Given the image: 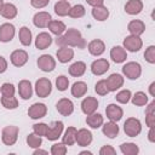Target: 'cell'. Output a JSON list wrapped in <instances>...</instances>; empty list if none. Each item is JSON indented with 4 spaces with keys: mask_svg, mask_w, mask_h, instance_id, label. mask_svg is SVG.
<instances>
[{
    "mask_svg": "<svg viewBox=\"0 0 155 155\" xmlns=\"http://www.w3.org/2000/svg\"><path fill=\"white\" fill-rule=\"evenodd\" d=\"M57 46H70V47H78L80 50L85 48L87 46L85 39L82 38L81 33L75 28H69L64 31V34L58 35L56 38Z\"/></svg>",
    "mask_w": 155,
    "mask_h": 155,
    "instance_id": "6da1fadb",
    "label": "cell"
},
{
    "mask_svg": "<svg viewBox=\"0 0 155 155\" xmlns=\"http://www.w3.org/2000/svg\"><path fill=\"white\" fill-rule=\"evenodd\" d=\"M18 133H19V128L15 125H8L5 126L1 131V140L5 145H13L17 139H18Z\"/></svg>",
    "mask_w": 155,
    "mask_h": 155,
    "instance_id": "7a4b0ae2",
    "label": "cell"
},
{
    "mask_svg": "<svg viewBox=\"0 0 155 155\" xmlns=\"http://www.w3.org/2000/svg\"><path fill=\"white\" fill-rule=\"evenodd\" d=\"M34 88H35V93L38 97L46 98L52 92V82L47 78H40L39 80H36Z\"/></svg>",
    "mask_w": 155,
    "mask_h": 155,
    "instance_id": "3957f363",
    "label": "cell"
},
{
    "mask_svg": "<svg viewBox=\"0 0 155 155\" xmlns=\"http://www.w3.org/2000/svg\"><path fill=\"white\" fill-rule=\"evenodd\" d=\"M122 74L130 80H137L142 75V67L138 62H127L122 67Z\"/></svg>",
    "mask_w": 155,
    "mask_h": 155,
    "instance_id": "277c9868",
    "label": "cell"
},
{
    "mask_svg": "<svg viewBox=\"0 0 155 155\" xmlns=\"http://www.w3.org/2000/svg\"><path fill=\"white\" fill-rule=\"evenodd\" d=\"M124 131L128 137H137L142 132V122L136 117H128L124 122Z\"/></svg>",
    "mask_w": 155,
    "mask_h": 155,
    "instance_id": "5b68a950",
    "label": "cell"
},
{
    "mask_svg": "<svg viewBox=\"0 0 155 155\" xmlns=\"http://www.w3.org/2000/svg\"><path fill=\"white\" fill-rule=\"evenodd\" d=\"M122 47L126 51H130V52H138L143 47V41H142L140 36L128 35V36H126L124 39Z\"/></svg>",
    "mask_w": 155,
    "mask_h": 155,
    "instance_id": "8992f818",
    "label": "cell"
},
{
    "mask_svg": "<svg viewBox=\"0 0 155 155\" xmlns=\"http://www.w3.org/2000/svg\"><path fill=\"white\" fill-rule=\"evenodd\" d=\"M63 130H64V124L62 121H52L50 125H48V131H47V134H46V138L51 142H54L57 140L62 133H63Z\"/></svg>",
    "mask_w": 155,
    "mask_h": 155,
    "instance_id": "52a82bcc",
    "label": "cell"
},
{
    "mask_svg": "<svg viewBox=\"0 0 155 155\" xmlns=\"http://www.w3.org/2000/svg\"><path fill=\"white\" fill-rule=\"evenodd\" d=\"M38 67L45 71V73H50L52 70H54L56 68V59L51 56V54H41L38 61H36Z\"/></svg>",
    "mask_w": 155,
    "mask_h": 155,
    "instance_id": "ba28073f",
    "label": "cell"
},
{
    "mask_svg": "<svg viewBox=\"0 0 155 155\" xmlns=\"http://www.w3.org/2000/svg\"><path fill=\"white\" fill-rule=\"evenodd\" d=\"M29 59V56H28V52L24 51V50H15L11 56H10V61H11V64L17 67V68H21L23 65L27 64Z\"/></svg>",
    "mask_w": 155,
    "mask_h": 155,
    "instance_id": "9c48e42d",
    "label": "cell"
},
{
    "mask_svg": "<svg viewBox=\"0 0 155 155\" xmlns=\"http://www.w3.org/2000/svg\"><path fill=\"white\" fill-rule=\"evenodd\" d=\"M110 68L109 62L105 58H98L91 63V73L96 76H101L105 74Z\"/></svg>",
    "mask_w": 155,
    "mask_h": 155,
    "instance_id": "30bf717a",
    "label": "cell"
},
{
    "mask_svg": "<svg viewBox=\"0 0 155 155\" xmlns=\"http://www.w3.org/2000/svg\"><path fill=\"white\" fill-rule=\"evenodd\" d=\"M46 114H47V107L44 103H39V102L38 103H34L28 109V115L33 120L42 119L44 116H46Z\"/></svg>",
    "mask_w": 155,
    "mask_h": 155,
    "instance_id": "8fae6325",
    "label": "cell"
},
{
    "mask_svg": "<svg viewBox=\"0 0 155 155\" xmlns=\"http://www.w3.org/2000/svg\"><path fill=\"white\" fill-rule=\"evenodd\" d=\"M107 85H108V88H109V92H115L116 90H120L122 86H124V82H125V79L121 74H117V73H113L110 74L107 79Z\"/></svg>",
    "mask_w": 155,
    "mask_h": 155,
    "instance_id": "7c38bea8",
    "label": "cell"
},
{
    "mask_svg": "<svg viewBox=\"0 0 155 155\" xmlns=\"http://www.w3.org/2000/svg\"><path fill=\"white\" fill-rule=\"evenodd\" d=\"M16 34V28L12 23H2L0 25V42H10Z\"/></svg>",
    "mask_w": 155,
    "mask_h": 155,
    "instance_id": "4fadbf2b",
    "label": "cell"
},
{
    "mask_svg": "<svg viewBox=\"0 0 155 155\" xmlns=\"http://www.w3.org/2000/svg\"><path fill=\"white\" fill-rule=\"evenodd\" d=\"M105 114H107V117L110 120V121H120L124 116V110L121 107H119L117 104L115 103H110L107 105L105 108Z\"/></svg>",
    "mask_w": 155,
    "mask_h": 155,
    "instance_id": "5bb4252c",
    "label": "cell"
},
{
    "mask_svg": "<svg viewBox=\"0 0 155 155\" xmlns=\"http://www.w3.org/2000/svg\"><path fill=\"white\" fill-rule=\"evenodd\" d=\"M57 111L63 116H69L74 111V103L69 98H61L56 104Z\"/></svg>",
    "mask_w": 155,
    "mask_h": 155,
    "instance_id": "9a60e30c",
    "label": "cell"
},
{
    "mask_svg": "<svg viewBox=\"0 0 155 155\" xmlns=\"http://www.w3.org/2000/svg\"><path fill=\"white\" fill-rule=\"evenodd\" d=\"M98 99L94 97H85L81 102V110L85 115H90L92 113H96L98 109Z\"/></svg>",
    "mask_w": 155,
    "mask_h": 155,
    "instance_id": "2e32d148",
    "label": "cell"
},
{
    "mask_svg": "<svg viewBox=\"0 0 155 155\" xmlns=\"http://www.w3.org/2000/svg\"><path fill=\"white\" fill-rule=\"evenodd\" d=\"M93 136L91 133V131H88L87 128H80L76 132V139L75 143H78V145L80 147H87L92 143Z\"/></svg>",
    "mask_w": 155,
    "mask_h": 155,
    "instance_id": "e0dca14e",
    "label": "cell"
},
{
    "mask_svg": "<svg viewBox=\"0 0 155 155\" xmlns=\"http://www.w3.org/2000/svg\"><path fill=\"white\" fill-rule=\"evenodd\" d=\"M52 17L48 12L46 11H40V12H36L33 17V23L36 28H47L48 23L51 22Z\"/></svg>",
    "mask_w": 155,
    "mask_h": 155,
    "instance_id": "ac0fdd59",
    "label": "cell"
},
{
    "mask_svg": "<svg viewBox=\"0 0 155 155\" xmlns=\"http://www.w3.org/2000/svg\"><path fill=\"white\" fill-rule=\"evenodd\" d=\"M87 48H88V52L92 56L98 57V56H102L104 53V51H105V44L101 39H94V40H92V41L88 42Z\"/></svg>",
    "mask_w": 155,
    "mask_h": 155,
    "instance_id": "d6986e66",
    "label": "cell"
},
{
    "mask_svg": "<svg viewBox=\"0 0 155 155\" xmlns=\"http://www.w3.org/2000/svg\"><path fill=\"white\" fill-rule=\"evenodd\" d=\"M56 57H57L58 62H61L63 64L68 63L74 58V50L70 48V46H62L57 50Z\"/></svg>",
    "mask_w": 155,
    "mask_h": 155,
    "instance_id": "ffe728a7",
    "label": "cell"
},
{
    "mask_svg": "<svg viewBox=\"0 0 155 155\" xmlns=\"http://www.w3.org/2000/svg\"><path fill=\"white\" fill-rule=\"evenodd\" d=\"M18 93L19 97L24 101L30 99L33 96V86L29 80H21L18 82Z\"/></svg>",
    "mask_w": 155,
    "mask_h": 155,
    "instance_id": "44dd1931",
    "label": "cell"
},
{
    "mask_svg": "<svg viewBox=\"0 0 155 155\" xmlns=\"http://www.w3.org/2000/svg\"><path fill=\"white\" fill-rule=\"evenodd\" d=\"M52 44V36L46 33V31H41L36 35L35 39V47L38 50H46L47 47H50Z\"/></svg>",
    "mask_w": 155,
    "mask_h": 155,
    "instance_id": "7402d4cb",
    "label": "cell"
},
{
    "mask_svg": "<svg viewBox=\"0 0 155 155\" xmlns=\"http://www.w3.org/2000/svg\"><path fill=\"white\" fill-rule=\"evenodd\" d=\"M110 58L114 63H124L127 58V51L122 46H114L110 50Z\"/></svg>",
    "mask_w": 155,
    "mask_h": 155,
    "instance_id": "603a6c76",
    "label": "cell"
},
{
    "mask_svg": "<svg viewBox=\"0 0 155 155\" xmlns=\"http://www.w3.org/2000/svg\"><path fill=\"white\" fill-rule=\"evenodd\" d=\"M127 30L130 31L131 35L140 36V35L144 34V31H145V24H144V22H142L140 19H132V21L127 24Z\"/></svg>",
    "mask_w": 155,
    "mask_h": 155,
    "instance_id": "cb8c5ba5",
    "label": "cell"
},
{
    "mask_svg": "<svg viewBox=\"0 0 155 155\" xmlns=\"http://www.w3.org/2000/svg\"><path fill=\"white\" fill-rule=\"evenodd\" d=\"M143 1L142 0H128L125 5V12L134 16V15H139L143 11Z\"/></svg>",
    "mask_w": 155,
    "mask_h": 155,
    "instance_id": "d4e9b609",
    "label": "cell"
},
{
    "mask_svg": "<svg viewBox=\"0 0 155 155\" xmlns=\"http://www.w3.org/2000/svg\"><path fill=\"white\" fill-rule=\"evenodd\" d=\"M119 131H120V128H119V126H117V124L115 121H109V122H105V124L103 122V125H102L103 134L107 136L110 139L115 138L119 134Z\"/></svg>",
    "mask_w": 155,
    "mask_h": 155,
    "instance_id": "484cf974",
    "label": "cell"
},
{
    "mask_svg": "<svg viewBox=\"0 0 155 155\" xmlns=\"http://www.w3.org/2000/svg\"><path fill=\"white\" fill-rule=\"evenodd\" d=\"M87 84L84 82V81H75L70 88V92H71V96L75 97V98H81L84 97L86 93H87Z\"/></svg>",
    "mask_w": 155,
    "mask_h": 155,
    "instance_id": "4316f807",
    "label": "cell"
},
{
    "mask_svg": "<svg viewBox=\"0 0 155 155\" xmlns=\"http://www.w3.org/2000/svg\"><path fill=\"white\" fill-rule=\"evenodd\" d=\"M86 63L82 62V61H78V62H74L70 67H69V75L74 76V78H80L85 74L86 71Z\"/></svg>",
    "mask_w": 155,
    "mask_h": 155,
    "instance_id": "83f0119b",
    "label": "cell"
},
{
    "mask_svg": "<svg viewBox=\"0 0 155 155\" xmlns=\"http://www.w3.org/2000/svg\"><path fill=\"white\" fill-rule=\"evenodd\" d=\"M91 13H92V17H93L96 21H98V22H104V21H107L108 17H109V10H108V7H105L104 5L93 7L92 11H91Z\"/></svg>",
    "mask_w": 155,
    "mask_h": 155,
    "instance_id": "f1b7e54d",
    "label": "cell"
},
{
    "mask_svg": "<svg viewBox=\"0 0 155 155\" xmlns=\"http://www.w3.org/2000/svg\"><path fill=\"white\" fill-rule=\"evenodd\" d=\"M76 132L78 130L74 126H70L65 130V132L62 136V143H64L67 147L74 145L75 144V139H76Z\"/></svg>",
    "mask_w": 155,
    "mask_h": 155,
    "instance_id": "f546056e",
    "label": "cell"
},
{
    "mask_svg": "<svg viewBox=\"0 0 155 155\" xmlns=\"http://www.w3.org/2000/svg\"><path fill=\"white\" fill-rule=\"evenodd\" d=\"M17 13H18V10H17L16 5H13L11 2L4 4V6H2V8L0 11V15L6 19H13L17 16Z\"/></svg>",
    "mask_w": 155,
    "mask_h": 155,
    "instance_id": "4dcf8cb0",
    "label": "cell"
},
{
    "mask_svg": "<svg viewBox=\"0 0 155 155\" xmlns=\"http://www.w3.org/2000/svg\"><path fill=\"white\" fill-rule=\"evenodd\" d=\"M103 122H104L103 116L101 114H98V113H92V114L87 115V117H86L87 126H90L91 128H94V130L99 128L103 125Z\"/></svg>",
    "mask_w": 155,
    "mask_h": 155,
    "instance_id": "1f68e13d",
    "label": "cell"
},
{
    "mask_svg": "<svg viewBox=\"0 0 155 155\" xmlns=\"http://www.w3.org/2000/svg\"><path fill=\"white\" fill-rule=\"evenodd\" d=\"M70 4L69 1H65V0H58L56 4H54V13L59 17H64V16H68V12L70 10Z\"/></svg>",
    "mask_w": 155,
    "mask_h": 155,
    "instance_id": "d6a6232c",
    "label": "cell"
},
{
    "mask_svg": "<svg viewBox=\"0 0 155 155\" xmlns=\"http://www.w3.org/2000/svg\"><path fill=\"white\" fill-rule=\"evenodd\" d=\"M18 39H19V42L23 46H30L31 39H33L30 29L28 27H21L19 31H18Z\"/></svg>",
    "mask_w": 155,
    "mask_h": 155,
    "instance_id": "836d02e7",
    "label": "cell"
},
{
    "mask_svg": "<svg viewBox=\"0 0 155 155\" xmlns=\"http://www.w3.org/2000/svg\"><path fill=\"white\" fill-rule=\"evenodd\" d=\"M47 28L50 29V31L54 35H62L65 30H67V27L65 24L62 22V21H57V19H51V22L48 23Z\"/></svg>",
    "mask_w": 155,
    "mask_h": 155,
    "instance_id": "e575fe53",
    "label": "cell"
},
{
    "mask_svg": "<svg viewBox=\"0 0 155 155\" xmlns=\"http://www.w3.org/2000/svg\"><path fill=\"white\" fill-rule=\"evenodd\" d=\"M120 150L124 155H137L139 153V148L136 143H132V142H126V143H122L120 145Z\"/></svg>",
    "mask_w": 155,
    "mask_h": 155,
    "instance_id": "d590c367",
    "label": "cell"
},
{
    "mask_svg": "<svg viewBox=\"0 0 155 155\" xmlns=\"http://www.w3.org/2000/svg\"><path fill=\"white\" fill-rule=\"evenodd\" d=\"M131 101H132V104L133 105H137V107H143V105H147L148 104V96L145 94V92L143 91H138L136 92L132 97H131Z\"/></svg>",
    "mask_w": 155,
    "mask_h": 155,
    "instance_id": "8d00e7d4",
    "label": "cell"
},
{
    "mask_svg": "<svg viewBox=\"0 0 155 155\" xmlns=\"http://www.w3.org/2000/svg\"><path fill=\"white\" fill-rule=\"evenodd\" d=\"M1 105L5 108V109H16L18 107V99L15 97V96H10V97H5V96H1Z\"/></svg>",
    "mask_w": 155,
    "mask_h": 155,
    "instance_id": "74e56055",
    "label": "cell"
},
{
    "mask_svg": "<svg viewBox=\"0 0 155 155\" xmlns=\"http://www.w3.org/2000/svg\"><path fill=\"white\" fill-rule=\"evenodd\" d=\"M86 13V10L84 7V5L81 4H78V5H74L70 7L69 12H68V16L71 17V18H81L84 17Z\"/></svg>",
    "mask_w": 155,
    "mask_h": 155,
    "instance_id": "f35d334b",
    "label": "cell"
},
{
    "mask_svg": "<svg viewBox=\"0 0 155 155\" xmlns=\"http://www.w3.org/2000/svg\"><path fill=\"white\" fill-rule=\"evenodd\" d=\"M27 144L30 147V148H33V149H36V148H40L41 147V144H42V138L40 137V136H38L36 133H29L28 136H27Z\"/></svg>",
    "mask_w": 155,
    "mask_h": 155,
    "instance_id": "ab89813d",
    "label": "cell"
},
{
    "mask_svg": "<svg viewBox=\"0 0 155 155\" xmlns=\"http://www.w3.org/2000/svg\"><path fill=\"white\" fill-rule=\"evenodd\" d=\"M131 97H132V92L130 90H121L116 93L115 99L121 104H127L131 101Z\"/></svg>",
    "mask_w": 155,
    "mask_h": 155,
    "instance_id": "60d3db41",
    "label": "cell"
},
{
    "mask_svg": "<svg viewBox=\"0 0 155 155\" xmlns=\"http://www.w3.org/2000/svg\"><path fill=\"white\" fill-rule=\"evenodd\" d=\"M56 87H57V90L61 91V92L67 91L68 87H69V79H68L65 75H59V76H57V79H56Z\"/></svg>",
    "mask_w": 155,
    "mask_h": 155,
    "instance_id": "b9f144b4",
    "label": "cell"
},
{
    "mask_svg": "<svg viewBox=\"0 0 155 155\" xmlns=\"http://www.w3.org/2000/svg\"><path fill=\"white\" fill-rule=\"evenodd\" d=\"M15 92H16V88H15V86L11 82H4L0 86V93H1V96H5V97L15 96Z\"/></svg>",
    "mask_w": 155,
    "mask_h": 155,
    "instance_id": "7bdbcfd3",
    "label": "cell"
},
{
    "mask_svg": "<svg viewBox=\"0 0 155 155\" xmlns=\"http://www.w3.org/2000/svg\"><path fill=\"white\" fill-rule=\"evenodd\" d=\"M47 131H48V125L45 122H39V124L33 125V132L40 137H46Z\"/></svg>",
    "mask_w": 155,
    "mask_h": 155,
    "instance_id": "ee69618b",
    "label": "cell"
},
{
    "mask_svg": "<svg viewBox=\"0 0 155 155\" xmlns=\"http://www.w3.org/2000/svg\"><path fill=\"white\" fill-rule=\"evenodd\" d=\"M94 91H96V93L99 94V96H107V94L109 93V88H108L107 81H105L104 79L99 80V81L96 84V86H94Z\"/></svg>",
    "mask_w": 155,
    "mask_h": 155,
    "instance_id": "f6af8a7d",
    "label": "cell"
},
{
    "mask_svg": "<svg viewBox=\"0 0 155 155\" xmlns=\"http://www.w3.org/2000/svg\"><path fill=\"white\" fill-rule=\"evenodd\" d=\"M67 151H68V149L64 143H54L50 150V153L52 155H64V154H67Z\"/></svg>",
    "mask_w": 155,
    "mask_h": 155,
    "instance_id": "bcb514c9",
    "label": "cell"
},
{
    "mask_svg": "<svg viewBox=\"0 0 155 155\" xmlns=\"http://www.w3.org/2000/svg\"><path fill=\"white\" fill-rule=\"evenodd\" d=\"M144 58L148 63L150 64H154L155 63V46L154 45H150L145 48V52H144Z\"/></svg>",
    "mask_w": 155,
    "mask_h": 155,
    "instance_id": "7dc6e473",
    "label": "cell"
},
{
    "mask_svg": "<svg viewBox=\"0 0 155 155\" xmlns=\"http://www.w3.org/2000/svg\"><path fill=\"white\" fill-rule=\"evenodd\" d=\"M116 154V150L111 147V145H103L101 149H99V155H115Z\"/></svg>",
    "mask_w": 155,
    "mask_h": 155,
    "instance_id": "c3c4849f",
    "label": "cell"
},
{
    "mask_svg": "<svg viewBox=\"0 0 155 155\" xmlns=\"http://www.w3.org/2000/svg\"><path fill=\"white\" fill-rule=\"evenodd\" d=\"M50 0H30V5L35 8H44L48 5Z\"/></svg>",
    "mask_w": 155,
    "mask_h": 155,
    "instance_id": "681fc988",
    "label": "cell"
},
{
    "mask_svg": "<svg viewBox=\"0 0 155 155\" xmlns=\"http://www.w3.org/2000/svg\"><path fill=\"white\" fill-rule=\"evenodd\" d=\"M155 124V113H148L145 114V125L148 127H153Z\"/></svg>",
    "mask_w": 155,
    "mask_h": 155,
    "instance_id": "f907efd6",
    "label": "cell"
},
{
    "mask_svg": "<svg viewBox=\"0 0 155 155\" xmlns=\"http://www.w3.org/2000/svg\"><path fill=\"white\" fill-rule=\"evenodd\" d=\"M6 70H7V61L2 56H0V74L5 73Z\"/></svg>",
    "mask_w": 155,
    "mask_h": 155,
    "instance_id": "816d5d0a",
    "label": "cell"
},
{
    "mask_svg": "<svg viewBox=\"0 0 155 155\" xmlns=\"http://www.w3.org/2000/svg\"><path fill=\"white\" fill-rule=\"evenodd\" d=\"M86 2L92 6V7H96V6H102L104 4V0H86Z\"/></svg>",
    "mask_w": 155,
    "mask_h": 155,
    "instance_id": "f5cc1de1",
    "label": "cell"
},
{
    "mask_svg": "<svg viewBox=\"0 0 155 155\" xmlns=\"http://www.w3.org/2000/svg\"><path fill=\"white\" fill-rule=\"evenodd\" d=\"M148 113H155V102L154 101L150 102L148 104V107L145 108V114H148Z\"/></svg>",
    "mask_w": 155,
    "mask_h": 155,
    "instance_id": "db71d44e",
    "label": "cell"
},
{
    "mask_svg": "<svg viewBox=\"0 0 155 155\" xmlns=\"http://www.w3.org/2000/svg\"><path fill=\"white\" fill-rule=\"evenodd\" d=\"M148 139H149V142H150V143H154V142H155V137H154V126H153V127H149Z\"/></svg>",
    "mask_w": 155,
    "mask_h": 155,
    "instance_id": "11a10c76",
    "label": "cell"
},
{
    "mask_svg": "<svg viewBox=\"0 0 155 155\" xmlns=\"http://www.w3.org/2000/svg\"><path fill=\"white\" fill-rule=\"evenodd\" d=\"M154 87H155V81H153V82L150 84V86H149V93H150V96H151V97H155Z\"/></svg>",
    "mask_w": 155,
    "mask_h": 155,
    "instance_id": "9f6ffc18",
    "label": "cell"
},
{
    "mask_svg": "<svg viewBox=\"0 0 155 155\" xmlns=\"http://www.w3.org/2000/svg\"><path fill=\"white\" fill-rule=\"evenodd\" d=\"M33 154H34V155H38V154H48V151H47V150H42V149H40V148H36V149L33 151Z\"/></svg>",
    "mask_w": 155,
    "mask_h": 155,
    "instance_id": "6f0895ef",
    "label": "cell"
},
{
    "mask_svg": "<svg viewBox=\"0 0 155 155\" xmlns=\"http://www.w3.org/2000/svg\"><path fill=\"white\" fill-rule=\"evenodd\" d=\"M86 154H87V155H91L92 153H91V151H88V150H84V151H80V155H86Z\"/></svg>",
    "mask_w": 155,
    "mask_h": 155,
    "instance_id": "680465c9",
    "label": "cell"
},
{
    "mask_svg": "<svg viewBox=\"0 0 155 155\" xmlns=\"http://www.w3.org/2000/svg\"><path fill=\"white\" fill-rule=\"evenodd\" d=\"M4 0H0V11H1V8H2V6H4Z\"/></svg>",
    "mask_w": 155,
    "mask_h": 155,
    "instance_id": "91938a15",
    "label": "cell"
},
{
    "mask_svg": "<svg viewBox=\"0 0 155 155\" xmlns=\"http://www.w3.org/2000/svg\"><path fill=\"white\" fill-rule=\"evenodd\" d=\"M65 1H69V0H65Z\"/></svg>",
    "mask_w": 155,
    "mask_h": 155,
    "instance_id": "94428289",
    "label": "cell"
}]
</instances>
